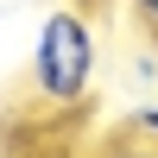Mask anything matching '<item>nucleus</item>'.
Instances as JSON below:
<instances>
[{"label": "nucleus", "mask_w": 158, "mask_h": 158, "mask_svg": "<svg viewBox=\"0 0 158 158\" xmlns=\"http://www.w3.org/2000/svg\"><path fill=\"white\" fill-rule=\"evenodd\" d=\"M95 25L82 6H51L32 44V89L44 108H82L95 89Z\"/></svg>", "instance_id": "nucleus-1"}, {"label": "nucleus", "mask_w": 158, "mask_h": 158, "mask_svg": "<svg viewBox=\"0 0 158 158\" xmlns=\"http://www.w3.org/2000/svg\"><path fill=\"white\" fill-rule=\"evenodd\" d=\"M108 158H158V139H146V133H133V139H120Z\"/></svg>", "instance_id": "nucleus-2"}, {"label": "nucleus", "mask_w": 158, "mask_h": 158, "mask_svg": "<svg viewBox=\"0 0 158 158\" xmlns=\"http://www.w3.org/2000/svg\"><path fill=\"white\" fill-rule=\"evenodd\" d=\"M133 133H146V139H158V108H133Z\"/></svg>", "instance_id": "nucleus-3"}, {"label": "nucleus", "mask_w": 158, "mask_h": 158, "mask_svg": "<svg viewBox=\"0 0 158 158\" xmlns=\"http://www.w3.org/2000/svg\"><path fill=\"white\" fill-rule=\"evenodd\" d=\"M133 13H139V25L158 38V0H133Z\"/></svg>", "instance_id": "nucleus-4"}]
</instances>
